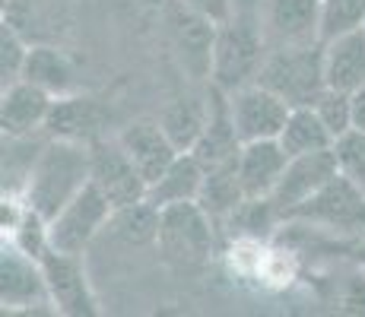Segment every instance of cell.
I'll list each match as a JSON object with an SVG mask.
<instances>
[{
    "label": "cell",
    "instance_id": "ffe728a7",
    "mask_svg": "<svg viewBox=\"0 0 365 317\" xmlns=\"http://www.w3.org/2000/svg\"><path fill=\"white\" fill-rule=\"evenodd\" d=\"M163 127L172 137V143L181 152H191L200 143L203 130L210 124V95H181L165 105L163 111Z\"/></svg>",
    "mask_w": 365,
    "mask_h": 317
},
{
    "label": "cell",
    "instance_id": "44dd1931",
    "mask_svg": "<svg viewBox=\"0 0 365 317\" xmlns=\"http://www.w3.org/2000/svg\"><path fill=\"white\" fill-rule=\"evenodd\" d=\"M23 80L41 86L45 93H51L54 98L76 93V67H73V61H70L64 51L51 48V45L29 48V61H26Z\"/></svg>",
    "mask_w": 365,
    "mask_h": 317
},
{
    "label": "cell",
    "instance_id": "d6986e66",
    "mask_svg": "<svg viewBox=\"0 0 365 317\" xmlns=\"http://www.w3.org/2000/svg\"><path fill=\"white\" fill-rule=\"evenodd\" d=\"M203 181H207V172L197 162L194 152H178V159L159 175L156 181L146 190V200L153 207H172V203H187V200H200Z\"/></svg>",
    "mask_w": 365,
    "mask_h": 317
},
{
    "label": "cell",
    "instance_id": "7c38bea8",
    "mask_svg": "<svg viewBox=\"0 0 365 317\" xmlns=\"http://www.w3.org/2000/svg\"><path fill=\"white\" fill-rule=\"evenodd\" d=\"M89 150H93V175H89V181L108 197L111 207L124 209V207L146 200V187L150 185L137 172V165L124 152V146L118 143V137L96 140V143H89Z\"/></svg>",
    "mask_w": 365,
    "mask_h": 317
},
{
    "label": "cell",
    "instance_id": "2e32d148",
    "mask_svg": "<svg viewBox=\"0 0 365 317\" xmlns=\"http://www.w3.org/2000/svg\"><path fill=\"white\" fill-rule=\"evenodd\" d=\"M289 152L283 150L279 140H255V143H242L238 152V181L248 200H267L273 187L279 185L286 165H289Z\"/></svg>",
    "mask_w": 365,
    "mask_h": 317
},
{
    "label": "cell",
    "instance_id": "6da1fadb",
    "mask_svg": "<svg viewBox=\"0 0 365 317\" xmlns=\"http://www.w3.org/2000/svg\"><path fill=\"white\" fill-rule=\"evenodd\" d=\"M89 175H93V150H89V143L48 137L19 197H23L26 207L35 209L48 222L89 185Z\"/></svg>",
    "mask_w": 365,
    "mask_h": 317
},
{
    "label": "cell",
    "instance_id": "52a82bcc",
    "mask_svg": "<svg viewBox=\"0 0 365 317\" xmlns=\"http://www.w3.org/2000/svg\"><path fill=\"white\" fill-rule=\"evenodd\" d=\"M0 305L6 314L54 311L41 260L13 241L4 244V257H0Z\"/></svg>",
    "mask_w": 365,
    "mask_h": 317
},
{
    "label": "cell",
    "instance_id": "5b68a950",
    "mask_svg": "<svg viewBox=\"0 0 365 317\" xmlns=\"http://www.w3.org/2000/svg\"><path fill=\"white\" fill-rule=\"evenodd\" d=\"M115 207L108 197L89 181L61 213L48 219V248L64 254H86V248L108 229Z\"/></svg>",
    "mask_w": 365,
    "mask_h": 317
},
{
    "label": "cell",
    "instance_id": "8992f818",
    "mask_svg": "<svg viewBox=\"0 0 365 317\" xmlns=\"http://www.w3.org/2000/svg\"><path fill=\"white\" fill-rule=\"evenodd\" d=\"M165 26H168V45H172L181 70L194 83H210L220 23L187 10L178 0H165Z\"/></svg>",
    "mask_w": 365,
    "mask_h": 317
},
{
    "label": "cell",
    "instance_id": "d4e9b609",
    "mask_svg": "<svg viewBox=\"0 0 365 317\" xmlns=\"http://www.w3.org/2000/svg\"><path fill=\"white\" fill-rule=\"evenodd\" d=\"M314 111L327 124V130L334 133V140L346 137L353 130V93H340V89L327 86L324 93L314 98Z\"/></svg>",
    "mask_w": 365,
    "mask_h": 317
},
{
    "label": "cell",
    "instance_id": "ba28073f",
    "mask_svg": "<svg viewBox=\"0 0 365 317\" xmlns=\"http://www.w3.org/2000/svg\"><path fill=\"white\" fill-rule=\"evenodd\" d=\"M340 175V162H336V150H321V152H305V156H292L286 165L279 185L273 187V194L267 197L270 207L277 209V216L283 222H289L296 216L299 207H305L314 194L324 185Z\"/></svg>",
    "mask_w": 365,
    "mask_h": 317
},
{
    "label": "cell",
    "instance_id": "f546056e",
    "mask_svg": "<svg viewBox=\"0 0 365 317\" xmlns=\"http://www.w3.org/2000/svg\"><path fill=\"white\" fill-rule=\"evenodd\" d=\"M261 4H264V0H235V13L257 19V10H261Z\"/></svg>",
    "mask_w": 365,
    "mask_h": 317
},
{
    "label": "cell",
    "instance_id": "e0dca14e",
    "mask_svg": "<svg viewBox=\"0 0 365 317\" xmlns=\"http://www.w3.org/2000/svg\"><path fill=\"white\" fill-rule=\"evenodd\" d=\"M45 133L76 143H96L105 137V108L89 95H58L45 121Z\"/></svg>",
    "mask_w": 365,
    "mask_h": 317
},
{
    "label": "cell",
    "instance_id": "9c48e42d",
    "mask_svg": "<svg viewBox=\"0 0 365 317\" xmlns=\"http://www.w3.org/2000/svg\"><path fill=\"white\" fill-rule=\"evenodd\" d=\"M38 260H41V270H45V283H48L54 314H67V317L99 314V298H96L93 283L86 276L83 254H64V251L48 248Z\"/></svg>",
    "mask_w": 365,
    "mask_h": 317
},
{
    "label": "cell",
    "instance_id": "4316f807",
    "mask_svg": "<svg viewBox=\"0 0 365 317\" xmlns=\"http://www.w3.org/2000/svg\"><path fill=\"white\" fill-rule=\"evenodd\" d=\"M334 150H336V162H340V172L365 194V130H349L346 137L336 140Z\"/></svg>",
    "mask_w": 365,
    "mask_h": 317
},
{
    "label": "cell",
    "instance_id": "5bb4252c",
    "mask_svg": "<svg viewBox=\"0 0 365 317\" xmlns=\"http://www.w3.org/2000/svg\"><path fill=\"white\" fill-rule=\"evenodd\" d=\"M118 143L124 146V152H128L130 162L137 165V172L146 178V185H153L181 152L178 146L172 143V137L165 133L159 118H137V121L124 124L121 130H118Z\"/></svg>",
    "mask_w": 365,
    "mask_h": 317
},
{
    "label": "cell",
    "instance_id": "277c9868",
    "mask_svg": "<svg viewBox=\"0 0 365 317\" xmlns=\"http://www.w3.org/2000/svg\"><path fill=\"white\" fill-rule=\"evenodd\" d=\"M257 83L283 95L292 108L296 105H314V98L327 89L324 41L302 48H270L261 73H257Z\"/></svg>",
    "mask_w": 365,
    "mask_h": 317
},
{
    "label": "cell",
    "instance_id": "8fae6325",
    "mask_svg": "<svg viewBox=\"0 0 365 317\" xmlns=\"http://www.w3.org/2000/svg\"><path fill=\"white\" fill-rule=\"evenodd\" d=\"M267 48H302L321 41V0H264L257 10Z\"/></svg>",
    "mask_w": 365,
    "mask_h": 317
},
{
    "label": "cell",
    "instance_id": "4fadbf2b",
    "mask_svg": "<svg viewBox=\"0 0 365 317\" xmlns=\"http://www.w3.org/2000/svg\"><path fill=\"white\" fill-rule=\"evenodd\" d=\"M289 222H312L340 232H365V194L340 172L305 207H299Z\"/></svg>",
    "mask_w": 365,
    "mask_h": 317
},
{
    "label": "cell",
    "instance_id": "f1b7e54d",
    "mask_svg": "<svg viewBox=\"0 0 365 317\" xmlns=\"http://www.w3.org/2000/svg\"><path fill=\"white\" fill-rule=\"evenodd\" d=\"M353 130H365V86L353 93Z\"/></svg>",
    "mask_w": 365,
    "mask_h": 317
},
{
    "label": "cell",
    "instance_id": "ac0fdd59",
    "mask_svg": "<svg viewBox=\"0 0 365 317\" xmlns=\"http://www.w3.org/2000/svg\"><path fill=\"white\" fill-rule=\"evenodd\" d=\"M324 80L331 89L356 93L365 86V32H346L324 41Z\"/></svg>",
    "mask_w": 365,
    "mask_h": 317
},
{
    "label": "cell",
    "instance_id": "3957f363",
    "mask_svg": "<svg viewBox=\"0 0 365 317\" xmlns=\"http://www.w3.org/2000/svg\"><path fill=\"white\" fill-rule=\"evenodd\" d=\"M213 216L197 200L172 203L159 209V235L156 248L165 264L178 270H197L213 254Z\"/></svg>",
    "mask_w": 365,
    "mask_h": 317
},
{
    "label": "cell",
    "instance_id": "4dcf8cb0",
    "mask_svg": "<svg viewBox=\"0 0 365 317\" xmlns=\"http://www.w3.org/2000/svg\"><path fill=\"white\" fill-rule=\"evenodd\" d=\"M362 32H365V23H362Z\"/></svg>",
    "mask_w": 365,
    "mask_h": 317
},
{
    "label": "cell",
    "instance_id": "30bf717a",
    "mask_svg": "<svg viewBox=\"0 0 365 317\" xmlns=\"http://www.w3.org/2000/svg\"><path fill=\"white\" fill-rule=\"evenodd\" d=\"M229 111H232L238 140L255 143V140H279L292 105L261 83H248V86L229 93Z\"/></svg>",
    "mask_w": 365,
    "mask_h": 317
},
{
    "label": "cell",
    "instance_id": "7a4b0ae2",
    "mask_svg": "<svg viewBox=\"0 0 365 317\" xmlns=\"http://www.w3.org/2000/svg\"><path fill=\"white\" fill-rule=\"evenodd\" d=\"M267 51L270 48L264 41L261 23L255 16L235 13L232 19L220 23V32H216L210 86L222 89V93H235V89L248 86V83H257Z\"/></svg>",
    "mask_w": 365,
    "mask_h": 317
},
{
    "label": "cell",
    "instance_id": "484cf974",
    "mask_svg": "<svg viewBox=\"0 0 365 317\" xmlns=\"http://www.w3.org/2000/svg\"><path fill=\"white\" fill-rule=\"evenodd\" d=\"M26 61H29V45L4 19V26H0V86H13L23 80Z\"/></svg>",
    "mask_w": 365,
    "mask_h": 317
},
{
    "label": "cell",
    "instance_id": "9a60e30c",
    "mask_svg": "<svg viewBox=\"0 0 365 317\" xmlns=\"http://www.w3.org/2000/svg\"><path fill=\"white\" fill-rule=\"evenodd\" d=\"M51 105H54V95L29 80L4 86V95H0V130H4V137L45 133Z\"/></svg>",
    "mask_w": 365,
    "mask_h": 317
},
{
    "label": "cell",
    "instance_id": "cb8c5ba5",
    "mask_svg": "<svg viewBox=\"0 0 365 317\" xmlns=\"http://www.w3.org/2000/svg\"><path fill=\"white\" fill-rule=\"evenodd\" d=\"M365 0H321V41L362 29Z\"/></svg>",
    "mask_w": 365,
    "mask_h": 317
},
{
    "label": "cell",
    "instance_id": "83f0119b",
    "mask_svg": "<svg viewBox=\"0 0 365 317\" xmlns=\"http://www.w3.org/2000/svg\"><path fill=\"white\" fill-rule=\"evenodd\" d=\"M187 10L200 13V16L213 19V23H226V19L235 16V0H178Z\"/></svg>",
    "mask_w": 365,
    "mask_h": 317
},
{
    "label": "cell",
    "instance_id": "7402d4cb",
    "mask_svg": "<svg viewBox=\"0 0 365 317\" xmlns=\"http://www.w3.org/2000/svg\"><path fill=\"white\" fill-rule=\"evenodd\" d=\"M279 143L289 156H305V152H321V150H334L336 140L327 130V124L321 121V115L314 111V105H296L289 111Z\"/></svg>",
    "mask_w": 365,
    "mask_h": 317
},
{
    "label": "cell",
    "instance_id": "603a6c76",
    "mask_svg": "<svg viewBox=\"0 0 365 317\" xmlns=\"http://www.w3.org/2000/svg\"><path fill=\"white\" fill-rule=\"evenodd\" d=\"M108 229L115 232V238H121L124 244H156V235H159V207H153L150 200H140L133 207H124V209H115L111 216Z\"/></svg>",
    "mask_w": 365,
    "mask_h": 317
}]
</instances>
